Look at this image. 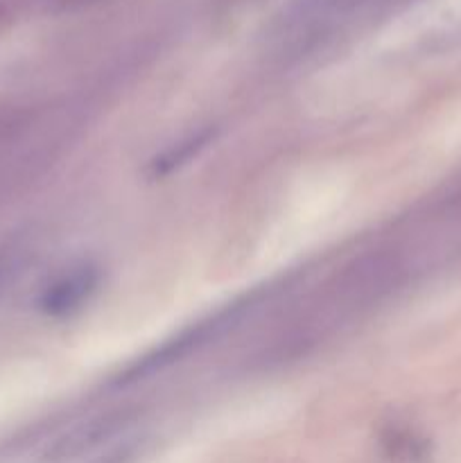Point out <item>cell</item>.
Returning <instances> with one entry per match:
<instances>
[{
  "label": "cell",
  "instance_id": "cell-1",
  "mask_svg": "<svg viewBox=\"0 0 461 463\" xmlns=\"http://www.w3.org/2000/svg\"><path fill=\"white\" fill-rule=\"evenodd\" d=\"M90 285V276L89 271H81V274H75L71 276V279L61 280V283H57L54 288L48 289V294H45L43 298V306L45 310L50 312H59V310H68L71 306H75L77 301L81 298V294L86 292V288Z\"/></svg>",
  "mask_w": 461,
  "mask_h": 463
}]
</instances>
